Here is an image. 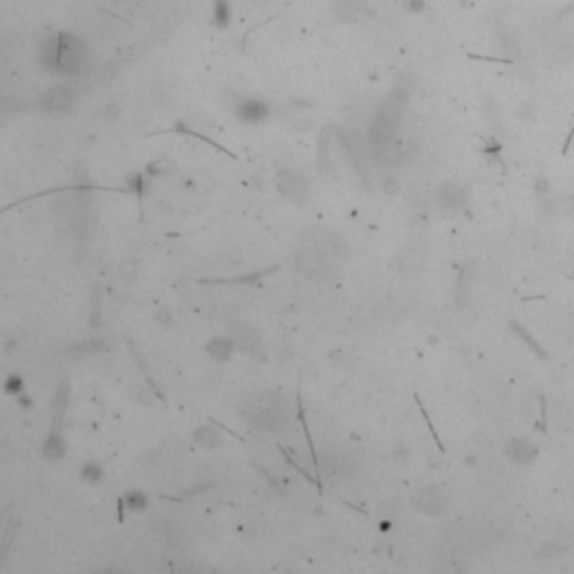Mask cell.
Listing matches in <instances>:
<instances>
[{"mask_svg":"<svg viewBox=\"0 0 574 574\" xmlns=\"http://www.w3.org/2000/svg\"><path fill=\"white\" fill-rule=\"evenodd\" d=\"M86 48L72 34H58L45 48L43 63L54 74H79L86 67Z\"/></svg>","mask_w":574,"mask_h":574,"instance_id":"6da1fadb","label":"cell"},{"mask_svg":"<svg viewBox=\"0 0 574 574\" xmlns=\"http://www.w3.org/2000/svg\"><path fill=\"white\" fill-rule=\"evenodd\" d=\"M276 189L287 202H303L310 193V184L303 173L294 169H283L276 175Z\"/></svg>","mask_w":574,"mask_h":574,"instance_id":"7a4b0ae2","label":"cell"},{"mask_svg":"<svg viewBox=\"0 0 574 574\" xmlns=\"http://www.w3.org/2000/svg\"><path fill=\"white\" fill-rule=\"evenodd\" d=\"M72 103H74V92H72V88H67V86H54V88H50V90L41 97L39 108H41V110H48V112H58V110H67Z\"/></svg>","mask_w":574,"mask_h":574,"instance_id":"3957f363","label":"cell"},{"mask_svg":"<svg viewBox=\"0 0 574 574\" xmlns=\"http://www.w3.org/2000/svg\"><path fill=\"white\" fill-rule=\"evenodd\" d=\"M236 350H238V344L233 337H214L204 346V353L211 357V361H218V364H222V361H231V357L236 355Z\"/></svg>","mask_w":574,"mask_h":574,"instance_id":"277c9868","label":"cell"},{"mask_svg":"<svg viewBox=\"0 0 574 574\" xmlns=\"http://www.w3.org/2000/svg\"><path fill=\"white\" fill-rule=\"evenodd\" d=\"M267 115H269V105L259 99H247L238 105V119L244 124H261L267 119Z\"/></svg>","mask_w":574,"mask_h":574,"instance_id":"5b68a950","label":"cell"},{"mask_svg":"<svg viewBox=\"0 0 574 574\" xmlns=\"http://www.w3.org/2000/svg\"><path fill=\"white\" fill-rule=\"evenodd\" d=\"M65 451H67L65 438L58 431H50L48 438L43 440V451H41L43 458L50 462H61L65 458Z\"/></svg>","mask_w":574,"mask_h":574,"instance_id":"8992f818","label":"cell"},{"mask_svg":"<svg viewBox=\"0 0 574 574\" xmlns=\"http://www.w3.org/2000/svg\"><path fill=\"white\" fill-rule=\"evenodd\" d=\"M122 507L131 514H144L150 507V496L146 494L144 489H128L126 494L122 496Z\"/></svg>","mask_w":574,"mask_h":574,"instance_id":"52a82bcc","label":"cell"},{"mask_svg":"<svg viewBox=\"0 0 574 574\" xmlns=\"http://www.w3.org/2000/svg\"><path fill=\"white\" fill-rule=\"evenodd\" d=\"M79 478H81V483H86L88 487H99L105 480V469L99 460H88L81 464Z\"/></svg>","mask_w":574,"mask_h":574,"instance_id":"ba28073f","label":"cell"},{"mask_svg":"<svg viewBox=\"0 0 574 574\" xmlns=\"http://www.w3.org/2000/svg\"><path fill=\"white\" fill-rule=\"evenodd\" d=\"M536 447L532 442H527V440H514L509 444V458L514 462H518V464H527V462H532L536 458Z\"/></svg>","mask_w":574,"mask_h":574,"instance_id":"9c48e42d","label":"cell"},{"mask_svg":"<svg viewBox=\"0 0 574 574\" xmlns=\"http://www.w3.org/2000/svg\"><path fill=\"white\" fill-rule=\"evenodd\" d=\"M195 442L200 444L202 449H207V451H214V449H218V447H220L222 438H220V433H218L214 426H200V429L195 431Z\"/></svg>","mask_w":574,"mask_h":574,"instance_id":"30bf717a","label":"cell"},{"mask_svg":"<svg viewBox=\"0 0 574 574\" xmlns=\"http://www.w3.org/2000/svg\"><path fill=\"white\" fill-rule=\"evenodd\" d=\"M27 391V381H25V377H22V374H18V372H9L7 377L3 379V393L5 395H9V397H16L18 395H22Z\"/></svg>","mask_w":574,"mask_h":574,"instance_id":"8fae6325","label":"cell"},{"mask_svg":"<svg viewBox=\"0 0 574 574\" xmlns=\"http://www.w3.org/2000/svg\"><path fill=\"white\" fill-rule=\"evenodd\" d=\"M216 22L220 27H225L229 22V5L227 0H216Z\"/></svg>","mask_w":574,"mask_h":574,"instance_id":"7c38bea8","label":"cell"},{"mask_svg":"<svg viewBox=\"0 0 574 574\" xmlns=\"http://www.w3.org/2000/svg\"><path fill=\"white\" fill-rule=\"evenodd\" d=\"M16 406L20 408V411L30 413V411H34V406H37V402H34V397L30 395V391H25L22 395L16 397Z\"/></svg>","mask_w":574,"mask_h":574,"instance_id":"4fadbf2b","label":"cell"}]
</instances>
